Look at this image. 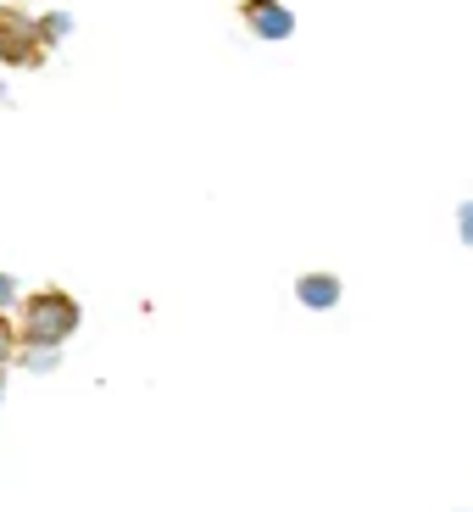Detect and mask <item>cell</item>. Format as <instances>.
<instances>
[{
    "mask_svg": "<svg viewBox=\"0 0 473 512\" xmlns=\"http://www.w3.org/2000/svg\"><path fill=\"white\" fill-rule=\"evenodd\" d=\"M78 323H84V307L67 290L45 284L28 301H17V346H56L62 351V340H73Z\"/></svg>",
    "mask_w": 473,
    "mask_h": 512,
    "instance_id": "cell-1",
    "label": "cell"
},
{
    "mask_svg": "<svg viewBox=\"0 0 473 512\" xmlns=\"http://www.w3.org/2000/svg\"><path fill=\"white\" fill-rule=\"evenodd\" d=\"M45 39H39V17L28 6H0V67L12 73H34L45 67Z\"/></svg>",
    "mask_w": 473,
    "mask_h": 512,
    "instance_id": "cell-2",
    "label": "cell"
},
{
    "mask_svg": "<svg viewBox=\"0 0 473 512\" xmlns=\"http://www.w3.org/2000/svg\"><path fill=\"white\" fill-rule=\"evenodd\" d=\"M240 23L251 28L256 39H268V45H279V39L295 34V12L284 0H240Z\"/></svg>",
    "mask_w": 473,
    "mask_h": 512,
    "instance_id": "cell-3",
    "label": "cell"
},
{
    "mask_svg": "<svg viewBox=\"0 0 473 512\" xmlns=\"http://www.w3.org/2000/svg\"><path fill=\"white\" fill-rule=\"evenodd\" d=\"M295 301L312 307V312H329L334 301H340V279H334V273H307V279L295 284Z\"/></svg>",
    "mask_w": 473,
    "mask_h": 512,
    "instance_id": "cell-4",
    "label": "cell"
},
{
    "mask_svg": "<svg viewBox=\"0 0 473 512\" xmlns=\"http://www.w3.org/2000/svg\"><path fill=\"white\" fill-rule=\"evenodd\" d=\"M56 357H62L56 346H23L12 362H23V368H34V373H51V368H56Z\"/></svg>",
    "mask_w": 473,
    "mask_h": 512,
    "instance_id": "cell-5",
    "label": "cell"
},
{
    "mask_svg": "<svg viewBox=\"0 0 473 512\" xmlns=\"http://www.w3.org/2000/svg\"><path fill=\"white\" fill-rule=\"evenodd\" d=\"M73 34V17L67 12H39V39H45V45H56V39H67Z\"/></svg>",
    "mask_w": 473,
    "mask_h": 512,
    "instance_id": "cell-6",
    "label": "cell"
},
{
    "mask_svg": "<svg viewBox=\"0 0 473 512\" xmlns=\"http://www.w3.org/2000/svg\"><path fill=\"white\" fill-rule=\"evenodd\" d=\"M17 357V329H12V318H0V368Z\"/></svg>",
    "mask_w": 473,
    "mask_h": 512,
    "instance_id": "cell-7",
    "label": "cell"
},
{
    "mask_svg": "<svg viewBox=\"0 0 473 512\" xmlns=\"http://www.w3.org/2000/svg\"><path fill=\"white\" fill-rule=\"evenodd\" d=\"M17 301H23V295H17V279H12V273H0V318H6Z\"/></svg>",
    "mask_w": 473,
    "mask_h": 512,
    "instance_id": "cell-8",
    "label": "cell"
},
{
    "mask_svg": "<svg viewBox=\"0 0 473 512\" xmlns=\"http://www.w3.org/2000/svg\"><path fill=\"white\" fill-rule=\"evenodd\" d=\"M457 240H462V245H473V201H462V206H457Z\"/></svg>",
    "mask_w": 473,
    "mask_h": 512,
    "instance_id": "cell-9",
    "label": "cell"
},
{
    "mask_svg": "<svg viewBox=\"0 0 473 512\" xmlns=\"http://www.w3.org/2000/svg\"><path fill=\"white\" fill-rule=\"evenodd\" d=\"M0 390H6V384H0Z\"/></svg>",
    "mask_w": 473,
    "mask_h": 512,
    "instance_id": "cell-10",
    "label": "cell"
}]
</instances>
